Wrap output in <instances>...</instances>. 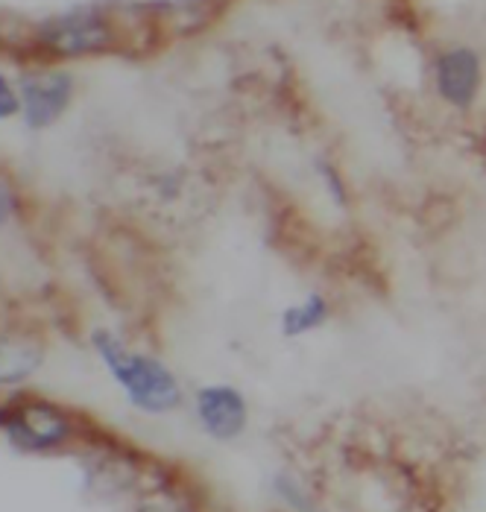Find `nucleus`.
<instances>
[{"mask_svg": "<svg viewBox=\"0 0 486 512\" xmlns=\"http://www.w3.org/2000/svg\"><path fill=\"white\" fill-rule=\"evenodd\" d=\"M3 431L24 451H47L68 439L71 422L50 401L18 398L15 404L3 407Z\"/></svg>", "mask_w": 486, "mask_h": 512, "instance_id": "f03ea898", "label": "nucleus"}, {"mask_svg": "<svg viewBox=\"0 0 486 512\" xmlns=\"http://www.w3.org/2000/svg\"><path fill=\"white\" fill-rule=\"evenodd\" d=\"M91 343H94L97 355L103 357V363L109 366V372L121 381V387L129 393L135 407H141L147 413H167L182 401L176 378L156 357L126 352L121 340L112 337L109 331H94Z\"/></svg>", "mask_w": 486, "mask_h": 512, "instance_id": "f257e3e1", "label": "nucleus"}, {"mask_svg": "<svg viewBox=\"0 0 486 512\" xmlns=\"http://www.w3.org/2000/svg\"><path fill=\"white\" fill-rule=\"evenodd\" d=\"M481 62L469 47H454L437 59V88L457 109H469L478 97Z\"/></svg>", "mask_w": 486, "mask_h": 512, "instance_id": "39448f33", "label": "nucleus"}, {"mask_svg": "<svg viewBox=\"0 0 486 512\" xmlns=\"http://www.w3.org/2000/svg\"><path fill=\"white\" fill-rule=\"evenodd\" d=\"M27 123L33 129L50 126L71 100V77L65 71H39L21 79Z\"/></svg>", "mask_w": 486, "mask_h": 512, "instance_id": "20e7f679", "label": "nucleus"}, {"mask_svg": "<svg viewBox=\"0 0 486 512\" xmlns=\"http://www.w3.org/2000/svg\"><path fill=\"white\" fill-rule=\"evenodd\" d=\"M135 512H191L188 504L176 495H150L138 504Z\"/></svg>", "mask_w": 486, "mask_h": 512, "instance_id": "1a4fd4ad", "label": "nucleus"}, {"mask_svg": "<svg viewBox=\"0 0 486 512\" xmlns=\"http://www.w3.org/2000/svg\"><path fill=\"white\" fill-rule=\"evenodd\" d=\"M276 486H279V492H282V498L293 507V510H299V512H314V504H311V498L290 480V477H279L276 480Z\"/></svg>", "mask_w": 486, "mask_h": 512, "instance_id": "6e6552de", "label": "nucleus"}, {"mask_svg": "<svg viewBox=\"0 0 486 512\" xmlns=\"http://www.w3.org/2000/svg\"><path fill=\"white\" fill-rule=\"evenodd\" d=\"M39 41L44 50L56 56H82V53H97L112 44V27L103 15L97 12H68L47 18L39 27Z\"/></svg>", "mask_w": 486, "mask_h": 512, "instance_id": "7ed1b4c3", "label": "nucleus"}, {"mask_svg": "<svg viewBox=\"0 0 486 512\" xmlns=\"http://www.w3.org/2000/svg\"><path fill=\"white\" fill-rule=\"evenodd\" d=\"M15 109H18V100H15V94H12V85H9V79L0 77V115L9 118Z\"/></svg>", "mask_w": 486, "mask_h": 512, "instance_id": "9d476101", "label": "nucleus"}, {"mask_svg": "<svg viewBox=\"0 0 486 512\" xmlns=\"http://www.w3.org/2000/svg\"><path fill=\"white\" fill-rule=\"evenodd\" d=\"M203 428L214 439H235L246 428V401L235 387H205L197 395Z\"/></svg>", "mask_w": 486, "mask_h": 512, "instance_id": "423d86ee", "label": "nucleus"}, {"mask_svg": "<svg viewBox=\"0 0 486 512\" xmlns=\"http://www.w3.org/2000/svg\"><path fill=\"white\" fill-rule=\"evenodd\" d=\"M325 316H328V305H325L323 296H311V299H305L302 305H293V308L284 311L282 331L287 337L314 331L317 325H323Z\"/></svg>", "mask_w": 486, "mask_h": 512, "instance_id": "0eeeda50", "label": "nucleus"}]
</instances>
